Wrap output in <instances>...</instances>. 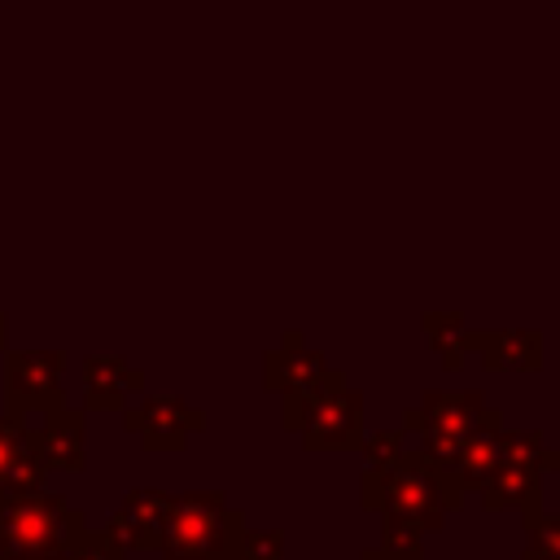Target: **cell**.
<instances>
[{
    "mask_svg": "<svg viewBox=\"0 0 560 560\" xmlns=\"http://www.w3.org/2000/svg\"><path fill=\"white\" fill-rule=\"evenodd\" d=\"M464 490L451 486L420 451H402L389 464H363L359 508L381 516L385 551H424V534L442 529L451 512H459Z\"/></svg>",
    "mask_w": 560,
    "mask_h": 560,
    "instance_id": "1",
    "label": "cell"
},
{
    "mask_svg": "<svg viewBox=\"0 0 560 560\" xmlns=\"http://www.w3.org/2000/svg\"><path fill=\"white\" fill-rule=\"evenodd\" d=\"M481 429H503V411L486 407L481 389H429L420 394V407L402 411V433L416 438L420 455L451 481L455 455L481 433ZM455 486V481H451Z\"/></svg>",
    "mask_w": 560,
    "mask_h": 560,
    "instance_id": "2",
    "label": "cell"
},
{
    "mask_svg": "<svg viewBox=\"0 0 560 560\" xmlns=\"http://www.w3.org/2000/svg\"><path fill=\"white\" fill-rule=\"evenodd\" d=\"M245 516L219 490L171 494V512L158 538L162 560H236Z\"/></svg>",
    "mask_w": 560,
    "mask_h": 560,
    "instance_id": "3",
    "label": "cell"
},
{
    "mask_svg": "<svg viewBox=\"0 0 560 560\" xmlns=\"http://www.w3.org/2000/svg\"><path fill=\"white\" fill-rule=\"evenodd\" d=\"M83 512L52 490L4 494L0 490V556L9 560H61L79 538Z\"/></svg>",
    "mask_w": 560,
    "mask_h": 560,
    "instance_id": "4",
    "label": "cell"
},
{
    "mask_svg": "<svg viewBox=\"0 0 560 560\" xmlns=\"http://www.w3.org/2000/svg\"><path fill=\"white\" fill-rule=\"evenodd\" d=\"M560 468V451L547 446L542 429H525L503 438V459L499 468L481 481V503L486 512H521V521L542 516V472Z\"/></svg>",
    "mask_w": 560,
    "mask_h": 560,
    "instance_id": "5",
    "label": "cell"
},
{
    "mask_svg": "<svg viewBox=\"0 0 560 560\" xmlns=\"http://www.w3.org/2000/svg\"><path fill=\"white\" fill-rule=\"evenodd\" d=\"M66 354L61 350H9L4 359V402L13 420H26L31 411H61L66 389H61Z\"/></svg>",
    "mask_w": 560,
    "mask_h": 560,
    "instance_id": "6",
    "label": "cell"
},
{
    "mask_svg": "<svg viewBox=\"0 0 560 560\" xmlns=\"http://www.w3.org/2000/svg\"><path fill=\"white\" fill-rule=\"evenodd\" d=\"M122 429L149 451H184V442L206 429V411L175 394H149L136 407H122Z\"/></svg>",
    "mask_w": 560,
    "mask_h": 560,
    "instance_id": "7",
    "label": "cell"
},
{
    "mask_svg": "<svg viewBox=\"0 0 560 560\" xmlns=\"http://www.w3.org/2000/svg\"><path fill=\"white\" fill-rule=\"evenodd\" d=\"M302 451H359L368 438L363 424V394L341 385L337 394H328L324 402H315V411L302 424Z\"/></svg>",
    "mask_w": 560,
    "mask_h": 560,
    "instance_id": "8",
    "label": "cell"
},
{
    "mask_svg": "<svg viewBox=\"0 0 560 560\" xmlns=\"http://www.w3.org/2000/svg\"><path fill=\"white\" fill-rule=\"evenodd\" d=\"M166 512H171V494L166 490H153V486H136L109 516L105 534L122 547V551H153L158 538H162V525H166Z\"/></svg>",
    "mask_w": 560,
    "mask_h": 560,
    "instance_id": "9",
    "label": "cell"
},
{
    "mask_svg": "<svg viewBox=\"0 0 560 560\" xmlns=\"http://www.w3.org/2000/svg\"><path fill=\"white\" fill-rule=\"evenodd\" d=\"M144 394V372L118 354L83 359V407L88 411H122Z\"/></svg>",
    "mask_w": 560,
    "mask_h": 560,
    "instance_id": "10",
    "label": "cell"
},
{
    "mask_svg": "<svg viewBox=\"0 0 560 560\" xmlns=\"http://www.w3.org/2000/svg\"><path fill=\"white\" fill-rule=\"evenodd\" d=\"M44 459L35 451V429H26L13 416H0V490L4 494H26L44 490Z\"/></svg>",
    "mask_w": 560,
    "mask_h": 560,
    "instance_id": "11",
    "label": "cell"
},
{
    "mask_svg": "<svg viewBox=\"0 0 560 560\" xmlns=\"http://www.w3.org/2000/svg\"><path fill=\"white\" fill-rule=\"evenodd\" d=\"M542 346L547 337L538 328H472V350H481L486 372H538L542 368Z\"/></svg>",
    "mask_w": 560,
    "mask_h": 560,
    "instance_id": "12",
    "label": "cell"
},
{
    "mask_svg": "<svg viewBox=\"0 0 560 560\" xmlns=\"http://www.w3.org/2000/svg\"><path fill=\"white\" fill-rule=\"evenodd\" d=\"M324 368H328V359H324L319 350H311L298 328H289V332L280 337V346L267 350V359H262V385H267L271 394H293V389L311 385Z\"/></svg>",
    "mask_w": 560,
    "mask_h": 560,
    "instance_id": "13",
    "label": "cell"
},
{
    "mask_svg": "<svg viewBox=\"0 0 560 560\" xmlns=\"http://www.w3.org/2000/svg\"><path fill=\"white\" fill-rule=\"evenodd\" d=\"M35 451L48 472H79L83 468V411L61 407L44 416V424L35 429Z\"/></svg>",
    "mask_w": 560,
    "mask_h": 560,
    "instance_id": "14",
    "label": "cell"
},
{
    "mask_svg": "<svg viewBox=\"0 0 560 560\" xmlns=\"http://www.w3.org/2000/svg\"><path fill=\"white\" fill-rule=\"evenodd\" d=\"M503 438H508V429H481L459 455H455V464H451V481L459 486V490H481V481L499 468V459H503Z\"/></svg>",
    "mask_w": 560,
    "mask_h": 560,
    "instance_id": "15",
    "label": "cell"
},
{
    "mask_svg": "<svg viewBox=\"0 0 560 560\" xmlns=\"http://www.w3.org/2000/svg\"><path fill=\"white\" fill-rule=\"evenodd\" d=\"M424 337L438 350L446 372L464 368V350H472V328H468V319L459 311H429L424 315Z\"/></svg>",
    "mask_w": 560,
    "mask_h": 560,
    "instance_id": "16",
    "label": "cell"
},
{
    "mask_svg": "<svg viewBox=\"0 0 560 560\" xmlns=\"http://www.w3.org/2000/svg\"><path fill=\"white\" fill-rule=\"evenodd\" d=\"M341 385H346V376H341L337 368H324L311 385H302V389H293V394H280V398H284V420H280V424H284L289 433H302V424H306V416L315 411V402H324V398L337 394Z\"/></svg>",
    "mask_w": 560,
    "mask_h": 560,
    "instance_id": "17",
    "label": "cell"
},
{
    "mask_svg": "<svg viewBox=\"0 0 560 560\" xmlns=\"http://www.w3.org/2000/svg\"><path fill=\"white\" fill-rule=\"evenodd\" d=\"M525 551H521V560H560V512H542L538 521H529L525 525Z\"/></svg>",
    "mask_w": 560,
    "mask_h": 560,
    "instance_id": "18",
    "label": "cell"
},
{
    "mask_svg": "<svg viewBox=\"0 0 560 560\" xmlns=\"http://www.w3.org/2000/svg\"><path fill=\"white\" fill-rule=\"evenodd\" d=\"M61 560H127V551L105 534V529H79V538L66 547Z\"/></svg>",
    "mask_w": 560,
    "mask_h": 560,
    "instance_id": "19",
    "label": "cell"
},
{
    "mask_svg": "<svg viewBox=\"0 0 560 560\" xmlns=\"http://www.w3.org/2000/svg\"><path fill=\"white\" fill-rule=\"evenodd\" d=\"M236 560H284V529H245Z\"/></svg>",
    "mask_w": 560,
    "mask_h": 560,
    "instance_id": "20",
    "label": "cell"
},
{
    "mask_svg": "<svg viewBox=\"0 0 560 560\" xmlns=\"http://www.w3.org/2000/svg\"><path fill=\"white\" fill-rule=\"evenodd\" d=\"M402 442H407V433H402V424H398V429L368 433L359 451H363V459H368V464H389V459H398V455H402Z\"/></svg>",
    "mask_w": 560,
    "mask_h": 560,
    "instance_id": "21",
    "label": "cell"
},
{
    "mask_svg": "<svg viewBox=\"0 0 560 560\" xmlns=\"http://www.w3.org/2000/svg\"><path fill=\"white\" fill-rule=\"evenodd\" d=\"M359 560H424V551H385V547H368Z\"/></svg>",
    "mask_w": 560,
    "mask_h": 560,
    "instance_id": "22",
    "label": "cell"
},
{
    "mask_svg": "<svg viewBox=\"0 0 560 560\" xmlns=\"http://www.w3.org/2000/svg\"><path fill=\"white\" fill-rule=\"evenodd\" d=\"M0 350H4V311H0Z\"/></svg>",
    "mask_w": 560,
    "mask_h": 560,
    "instance_id": "23",
    "label": "cell"
},
{
    "mask_svg": "<svg viewBox=\"0 0 560 560\" xmlns=\"http://www.w3.org/2000/svg\"><path fill=\"white\" fill-rule=\"evenodd\" d=\"M0 560H9V556H0Z\"/></svg>",
    "mask_w": 560,
    "mask_h": 560,
    "instance_id": "24",
    "label": "cell"
}]
</instances>
